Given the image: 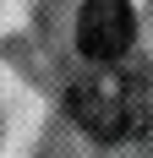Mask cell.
<instances>
[{"mask_svg":"<svg viewBox=\"0 0 153 158\" xmlns=\"http://www.w3.org/2000/svg\"><path fill=\"white\" fill-rule=\"evenodd\" d=\"M66 114L98 142H126V136H142V126H148L142 87L131 77H120V71H93V77L71 82Z\"/></svg>","mask_w":153,"mask_h":158,"instance_id":"cell-1","label":"cell"},{"mask_svg":"<svg viewBox=\"0 0 153 158\" xmlns=\"http://www.w3.org/2000/svg\"><path fill=\"white\" fill-rule=\"evenodd\" d=\"M137 38V11H131V0H88L82 11H76V49L88 55V60L109 65L120 60L126 49Z\"/></svg>","mask_w":153,"mask_h":158,"instance_id":"cell-2","label":"cell"}]
</instances>
